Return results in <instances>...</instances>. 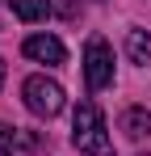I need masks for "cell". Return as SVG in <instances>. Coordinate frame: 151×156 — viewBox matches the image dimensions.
<instances>
[{
    "label": "cell",
    "mask_w": 151,
    "mask_h": 156,
    "mask_svg": "<svg viewBox=\"0 0 151 156\" xmlns=\"http://www.w3.org/2000/svg\"><path fill=\"white\" fill-rule=\"evenodd\" d=\"M72 144L84 156H113V144H109V131H105V118H101L97 101H80V105H76Z\"/></svg>",
    "instance_id": "1"
},
{
    "label": "cell",
    "mask_w": 151,
    "mask_h": 156,
    "mask_svg": "<svg viewBox=\"0 0 151 156\" xmlns=\"http://www.w3.org/2000/svg\"><path fill=\"white\" fill-rule=\"evenodd\" d=\"M13 148H17V135L8 122H0V156H13Z\"/></svg>",
    "instance_id": "8"
},
{
    "label": "cell",
    "mask_w": 151,
    "mask_h": 156,
    "mask_svg": "<svg viewBox=\"0 0 151 156\" xmlns=\"http://www.w3.org/2000/svg\"><path fill=\"white\" fill-rule=\"evenodd\" d=\"M122 131L130 135V139H143V135H151V114L143 110V105H130L122 114Z\"/></svg>",
    "instance_id": "5"
},
{
    "label": "cell",
    "mask_w": 151,
    "mask_h": 156,
    "mask_svg": "<svg viewBox=\"0 0 151 156\" xmlns=\"http://www.w3.org/2000/svg\"><path fill=\"white\" fill-rule=\"evenodd\" d=\"M84 80H88L92 93L113 80V51H109L105 38H88V47H84Z\"/></svg>",
    "instance_id": "3"
},
{
    "label": "cell",
    "mask_w": 151,
    "mask_h": 156,
    "mask_svg": "<svg viewBox=\"0 0 151 156\" xmlns=\"http://www.w3.org/2000/svg\"><path fill=\"white\" fill-rule=\"evenodd\" d=\"M0 84H4V59H0Z\"/></svg>",
    "instance_id": "9"
},
{
    "label": "cell",
    "mask_w": 151,
    "mask_h": 156,
    "mask_svg": "<svg viewBox=\"0 0 151 156\" xmlns=\"http://www.w3.org/2000/svg\"><path fill=\"white\" fill-rule=\"evenodd\" d=\"M8 9H13L21 21H42V17H50V0H8Z\"/></svg>",
    "instance_id": "7"
},
{
    "label": "cell",
    "mask_w": 151,
    "mask_h": 156,
    "mask_svg": "<svg viewBox=\"0 0 151 156\" xmlns=\"http://www.w3.org/2000/svg\"><path fill=\"white\" fill-rule=\"evenodd\" d=\"M25 93V105H29V114H38V118H55L59 110H63V89L46 76H29L21 84Z\"/></svg>",
    "instance_id": "2"
},
{
    "label": "cell",
    "mask_w": 151,
    "mask_h": 156,
    "mask_svg": "<svg viewBox=\"0 0 151 156\" xmlns=\"http://www.w3.org/2000/svg\"><path fill=\"white\" fill-rule=\"evenodd\" d=\"M126 55H130V63H147L151 59V34L147 30H130L126 34Z\"/></svg>",
    "instance_id": "6"
},
{
    "label": "cell",
    "mask_w": 151,
    "mask_h": 156,
    "mask_svg": "<svg viewBox=\"0 0 151 156\" xmlns=\"http://www.w3.org/2000/svg\"><path fill=\"white\" fill-rule=\"evenodd\" d=\"M21 51L29 55L34 63H50V68L67 59V51H63V42H59L55 34H29V38L21 42Z\"/></svg>",
    "instance_id": "4"
}]
</instances>
